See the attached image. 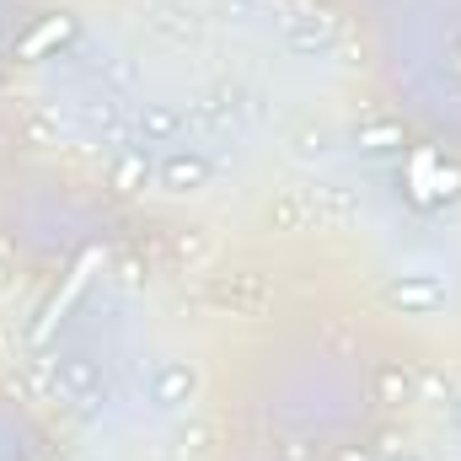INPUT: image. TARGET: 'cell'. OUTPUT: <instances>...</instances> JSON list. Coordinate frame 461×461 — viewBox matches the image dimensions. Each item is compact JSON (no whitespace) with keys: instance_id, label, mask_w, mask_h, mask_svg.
Wrapping results in <instances>:
<instances>
[{"instance_id":"cell-1","label":"cell","mask_w":461,"mask_h":461,"mask_svg":"<svg viewBox=\"0 0 461 461\" xmlns=\"http://www.w3.org/2000/svg\"><path fill=\"white\" fill-rule=\"evenodd\" d=\"M54 386H59V397L76 402V408H97V402L108 397L103 370H97V359H86V354H59V359H54Z\"/></svg>"},{"instance_id":"cell-2","label":"cell","mask_w":461,"mask_h":461,"mask_svg":"<svg viewBox=\"0 0 461 461\" xmlns=\"http://www.w3.org/2000/svg\"><path fill=\"white\" fill-rule=\"evenodd\" d=\"M210 177H215V167L199 150H167L161 167H156V183L167 194H199V188H210Z\"/></svg>"},{"instance_id":"cell-3","label":"cell","mask_w":461,"mask_h":461,"mask_svg":"<svg viewBox=\"0 0 461 461\" xmlns=\"http://www.w3.org/2000/svg\"><path fill=\"white\" fill-rule=\"evenodd\" d=\"M386 301H392L402 317H429V312L446 306V285H440L435 274H402V279L386 285Z\"/></svg>"},{"instance_id":"cell-4","label":"cell","mask_w":461,"mask_h":461,"mask_svg":"<svg viewBox=\"0 0 461 461\" xmlns=\"http://www.w3.org/2000/svg\"><path fill=\"white\" fill-rule=\"evenodd\" d=\"M194 392H199V375H194V365H183V359H161V365L150 370V408L172 413V408L194 402Z\"/></svg>"},{"instance_id":"cell-5","label":"cell","mask_w":461,"mask_h":461,"mask_svg":"<svg viewBox=\"0 0 461 461\" xmlns=\"http://www.w3.org/2000/svg\"><path fill=\"white\" fill-rule=\"evenodd\" d=\"M183 113L172 108V103H145V113H140V140L145 145H177L183 140Z\"/></svg>"},{"instance_id":"cell-6","label":"cell","mask_w":461,"mask_h":461,"mask_svg":"<svg viewBox=\"0 0 461 461\" xmlns=\"http://www.w3.org/2000/svg\"><path fill=\"white\" fill-rule=\"evenodd\" d=\"M285 43H290L295 54H328V49H333V32H328L322 22H301V16H290V22H285Z\"/></svg>"},{"instance_id":"cell-7","label":"cell","mask_w":461,"mask_h":461,"mask_svg":"<svg viewBox=\"0 0 461 461\" xmlns=\"http://www.w3.org/2000/svg\"><path fill=\"white\" fill-rule=\"evenodd\" d=\"M70 32H76V27H70V16H49V22H43V27H38L32 38H22V59H38L43 49H54V43H65Z\"/></svg>"},{"instance_id":"cell-8","label":"cell","mask_w":461,"mask_h":461,"mask_svg":"<svg viewBox=\"0 0 461 461\" xmlns=\"http://www.w3.org/2000/svg\"><path fill=\"white\" fill-rule=\"evenodd\" d=\"M354 145H359L365 156H381V150H397V145H402V123H365V129L354 134Z\"/></svg>"},{"instance_id":"cell-9","label":"cell","mask_w":461,"mask_h":461,"mask_svg":"<svg viewBox=\"0 0 461 461\" xmlns=\"http://www.w3.org/2000/svg\"><path fill=\"white\" fill-rule=\"evenodd\" d=\"M145 177H150V161H145V150H129V156H118L113 167V183L123 194H134V188H145Z\"/></svg>"},{"instance_id":"cell-10","label":"cell","mask_w":461,"mask_h":461,"mask_svg":"<svg viewBox=\"0 0 461 461\" xmlns=\"http://www.w3.org/2000/svg\"><path fill=\"white\" fill-rule=\"evenodd\" d=\"M381 392H386V397H392V402H402V397H408V392H413V381H408V375H402V370H381Z\"/></svg>"},{"instance_id":"cell-11","label":"cell","mask_w":461,"mask_h":461,"mask_svg":"<svg viewBox=\"0 0 461 461\" xmlns=\"http://www.w3.org/2000/svg\"><path fill=\"white\" fill-rule=\"evenodd\" d=\"M451 424H456V429H461V397H456V402H451Z\"/></svg>"},{"instance_id":"cell-12","label":"cell","mask_w":461,"mask_h":461,"mask_svg":"<svg viewBox=\"0 0 461 461\" xmlns=\"http://www.w3.org/2000/svg\"><path fill=\"white\" fill-rule=\"evenodd\" d=\"M456 54H461V43H456Z\"/></svg>"}]
</instances>
